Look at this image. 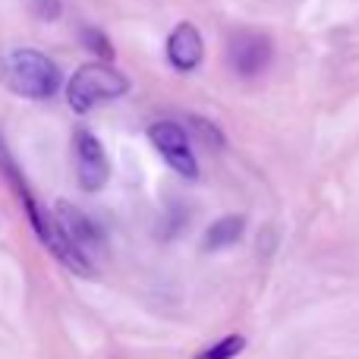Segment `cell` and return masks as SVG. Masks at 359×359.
Instances as JSON below:
<instances>
[{"mask_svg":"<svg viewBox=\"0 0 359 359\" xmlns=\"http://www.w3.org/2000/svg\"><path fill=\"white\" fill-rule=\"evenodd\" d=\"M4 76L10 82V88L22 98L44 101L57 92L60 86V69L54 60H48L44 54L29 48H16L4 57Z\"/></svg>","mask_w":359,"mask_h":359,"instance_id":"obj_2","label":"cell"},{"mask_svg":"<svg viewBox=\"0 0 359 359\" xmlns=\"http://www.w3.org/2000/svg\"><path fill=\"white\" fill-rule=\"evenodd\" d=\"M82 41H86V48L95 50V54L114 57V48H111V41L104 38V32H98V29H82Z\"/></svg>","mask_w":359,"mask_h":359,"instance_id":"obj_12","label":"cell"},{"mask_svg":"<svg viewBox=\"0 0 359 359\" xmlns=\"http://www.w3.org/2000/svg\"><path fill=\"white\" fill-rule=\"evenodd\" d=\"M0 170H4V177L10 180L13 192H16V196H19V202L25 205V211H29V221H32V227H35L38 240H41L44 246H48L50 252H54L57 259L63 262V265H67V268H73L76 274H92V262H88L86 255H82L79 249H76L73 243L67 240V233H63V230H60V224H57V217H54V215H48V211H41V208H38L35 196H32V189H29V183H25V177L19 174V168H16V161H13L10 149H6L4 136H0Z\"/></svg>","mask_w":359,"mask_h":359,"instance_id":"obj_1","label":"cell"},{"mask_svg":"<svg viewBox=\"0 0 359 359\" xmlns=\"http://www.w3.org/2000/svg\"><path fill=\"white\" fill-rule=\"evenodd\" d=\"M189 126L196 130V136L202 139L205 145H215V149H221V145H224V136L208 123V120H202V117H189Z\"/></svg>","mask_w":359,"mask_h":359,"instance_id":"obj_11","label":"cell"},{"mask_svg":"<svg viewBox=\"0 0 359 359\" xmlns=\"http://www.w3.org/2000/svg\"><path fill=\"white\" fill-rule=\"evenodd\" d=\"M168 60L180 73H189L202 63V35L192 22H180L168 38Z\"/></svg>","mask_w":359,"mask_h":359,"instance_id":"obj_8","label":"cell"},{"mask_svg":"<svg viewBox=\"0 0 359 359\" xmlns=\"http://www.w3.org/2000/svg\"><path fill=\"white\" fill-rule=\"evenodd\" d=\"M130 88V79L123 73H117L114 67H104V63H86L73 73L67 86V101L76 114L92 111L98 101H111L126 95Z\"/></svg>","mask_w":359,"mask_h":359,"instance_id":"obj_3","label":"cell"},{"mask_svg":"<svg viewBox=\"0 0 359 359\" xmlns=\"http://www.w3.org/2000/svg\"><path fill=\"white\" fill-rule=\"evenodd\" d=\"M243 227H246V221L240 215H227L221 221H215L205 233V249H224L230 243H236L243 236Z\"/></svg>","mask_w":359,"mask_h":359,"instance_id":"obj_9","label":"cell"},{"mask_svg":"<svg viewBox=\"0 0 359 359\" xmlns=\"http://www.w3.org/2000/svg\"><path fill=\"white\" fill-rule=\"evenodd\" d=\"M243 350H246V337L243 334H227V337H221L217 344H211L208 350L196 353L192 359H236Z\"/></svg>","mask_w":359,"mask_h":359,"instance_id":"obj_10","label":"cell"},{"mask_svg":"<svg viewBox=\"0 0 359 359\" xmlns=\"http://www.w3.org/2000/svg\"><path fill=\"white\" fill-rule=\"evenodd\" d=\"M149 139L180 177H186V180L198 177V164H196V155H192V149H189V139H186L183 126H177L174 120H161V123H155L149 130Z\"/></svg>","mask_w":359,"mask_h":359,"instance_id":"obj_5","label":"cell"},{"mask_svg":"<svg viewBox=\"0 0 359 359\" xmlns=\"http://www.w3.org/2000/svg\"><path fill=\"white\" fill-rule=\"evenodd\" d=\"M271 38L255 29H240L227 41V60L240 76H259L271 63Z\"/></svg>","mask_w":359,"mask_h":359,"instance_id":"obj_4","label":"cell"},{"mask_svg":"<svg viewBox=\"0 0 359 359\" xmlns=\"http://www.w3.org/2000/svg\"><path fill=\"white\" fill-rule=\"evenodd\" d=\"M76 174H79V186L86 192H98L111 177V164H107L104 145L92 136L88 130L76 133Z\"/></svg>","mask_w":359,"mask_h":359,"instance_id":"obj_6","label":"cell"},{"mask_svg":"<svg viewBox=\"0 0 359 359\" xmlns=\"http://www.w3.org/2000/svg\"><path fill=\"white\" fill-rule=\"evenodd\" d=\"M54 217H57V224H60V230L67 233V240L73 243L86 259L92 252H101V249H104V233H101V227L86 215V211L60 202L57 205V211H54Z\"/></svg>","mask_w":359,"mask_h":359,"instance_id":"obj_7","label":"cell"},{"mask_svg":"<svg viewBox=\"0 0 359 359\" xmlns=\"http://www.w3.org/2000/svg\"><path fill=\"white\" fill-rule=\"evenodd\" d=\"M29 4H32V13L38 19H44V22L60 16V0H29Z\"/></svg>","mask_w":359,"mask_h":359,"instance_id":"obj_13","label":"cell"}]
</instances>
